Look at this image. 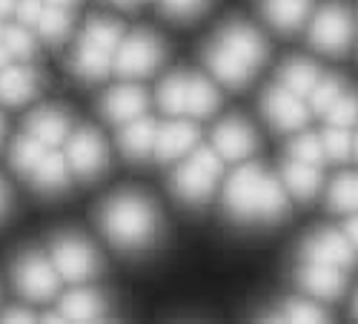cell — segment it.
<instances>
[{
    "label": "cell",
    "mask_w": 358,
    "mask_h": 324,
    "mask_svg": "<svg viewBox=\"0 0 358 324\" xmlns=\"http://www.w3.org/2000/svg\"><path fill=\"white\" fill-rule=\"evenodd\" d=\"M266 52L270 49L258 35V29L247 23H229L206 43L203 61L221 83L238 90V86H247L252 80V75L266 61Z\"/></svg>",
    "instance_id": "obj_1"
},
{
    "label": "cell",
    "mask_w": 358,
    "mask_h": 324,
    "mask_svg": "<svg viewBox=\"0 0 358 324\" xmlns=\"http://www.w3.org/2000/svg\"><path fill=\"white\" fill-rule=\"evenodd\" d=\"M224 204L238 221H275L287 213V187L258 164H244L227 178Z\"/></svg>",
    "instance_id": "obj_2"
},
{
    "label": "cell",
    "mask_w": 358,
    "mask_h": 324,
    "mask_svg": "<svg viewBox=\"0 0 358 324\" xmlns=\"http://www.w3.org/2000/svg\"><path fill=\"white\" fill-rule=\"evenodd\" d=\"M101 230L121 250H143L158 235V210L141 192H117L101 207Z\"/></svg>",
    "instance_id": "obj_3"
},
{
    "label": "cell",
    "mask_w": 358,
    "mask_h": 324,
    "mask_svg": "<svg viewBox=\"0 0 358 324\" xmlns=\"http://www.w3.org/2000/svg\"><path fill=\"white\" fill-rule=\"evenodd\" d=\"M124 41L121 23L109 17H92L86 23L83 35L72 55V72L83 80H98L115 66L117 46Z\"/></svg>",
    "instance_id": "obj_4"
},
{
    "label": "cell",
    "mask_w": 358,
    "mask_h": 324,
    "mask_svg": "<svg viewBox=\"0 0 358 324\" xmlns=\"http://www.w3.org/2000/svg\"><path fill=\"white\" fill-rule=\"evenodd\" d=\"M221 169H224V158L218 155L215 146H201L192 155H184V164L172 175V190L187 204H203L213 195L221 178Z\"/></svg>",
    "instance_id": "obj_5"
},
{
    "label": "cell",
    "mask_w": 358,
    "mask_h": 324,
    "mask_svg": "<svg viewBox=\"0 0 358 324\" xmlns=\"http://www.w3.org/2000/svg\"><path fill=\"white\" fill-rule=\"evenodd\" d=\"M49 253H52L49 258L55 261L61 279H66L72 284H83L89 279H95L101 270V255L95 253V247L75 232L57 235L49 247Z\"/></svg>",
    "instance_id": "obj_6"
},
{
    "label": "cell",
    "mask_w": 358,
    "mask_h": 324,
    "mask_svg": "<svg viewBox=\"0 0 358 324\" xmlns=\"http://www.w3.org/2000/svg\"><path fill=\"white\" fill-rule=\"evenodd\" d=\"M350 41H352V15H350V9L344 3H338V0L321 6L318 15L310 23V43L318 52L341 55V52H347Z\"/></svg>",
    "instance_id": "obj_7"
},
{
    "label": "cell",
    "mask_w": 358,
    "mask_h": 324,
    "mask_svg": "<svg viewBox=\"0 0 358 324\" xmlns=\"http://www.w3.org/2000/svg\"><path fill=\"white\" fill-rule=\"evenodd\" d=\"M164 64V43L152 32H135L121 41L115 55V72L121 78H146Z\"/></svg>",
    "instance_id": "obj_8"
},
{
    "label": "cell",
    "mask_w": 358,
    "mask_h": 324,
    "mask_svg": "<svg viewBox=\"0 0 358 324\" xmlns=\"http://www.w3.org/2000/svg\"><path fill=\"white\" fill-rule=\"evenodd\" d=\"M12 276L17 290L32 302H49L61 287V273H57L55 261L41 253H23L15 261Z\"/></svg>",
    "instance_id": "obj_9"
},
{
    "label": "cell",
    "mask_w": 358,
    "mask_h": 324,
    "mask_svg": "<svg viewBox=\"0 0 358 324\" xmlns=\"http://www.w3.org/2000/svg\"><path fill=\"white\" fill-rule=\"evenodd\" d=\"M66 161L80 178H95V175L103 172L109 164L106 141L101 138V132L89 129V127L75 129L66 141Z\"/></svg>",
    "instance_id": "obj_10"
},
{
    "label": "cell",
    "mask_w": 358,
    "mask_h": 324,
    "mask_svg": "<svg viewBox=\"0 0 358 324\" xmlns=\"http://www.w3.org/2000/svg\"><path fill=\"white\" fill-rule=\"evenodd\" d=\"M261 109H264V118L270 121L275 129H284V132H292V129H301L310 118V106L304 104L301 95H295L287 86H273L266 90L264 101H261Z\"/></svg>",
    "instance_id": "obj_11"
},
{
    "label": "cell",
    "mask_w": 358,
    "mask_h": 324,
    "mask_svg": "<svg viewBox=\"0 0 358 324\" xmlns=\"http://www.w3.org/2000/svg\"><path fill=\"white\" fill-rule=\"evenodd\" d=\"M355 253L358 250L347 239V232H338V230H321V232L310 235L301 247L304 261H321V264H330V267H341V270L352 267Z\"/></svg>",
    "instance_id": "obj_12"
},
{
    "label": "cell",
    "mask_w": 358,
    "mask_h": 324,
    "mask_svg": "<svg viewBox=\"0 0 358 324\" xmlns=\"http://www.w3.org/2000/svg\"><path fill=\"white\" fill-rule=\"evenodd\" d=\"M298 284L318 302H338L347 290L344 270L321 264V261H304V267L298 270Z\"/></svg>",
    "instance_id": "obj_13"
},
{
    "label": "cell",
    "mask_w": 358,
    "mask_h": 324,
    "mask_svg": "<svg viewBox=\"0 0 358 324\" xmlns=\"http://www.w3.org/2000/svg\"><path fill=\"white\" fill-rule=\"evenodd\" d=\"M255 132L244 118H227L213 132V146L224 161H247L255 153Z\"/></svg>",
    "instance_id": "obj_14"
},
{
    "label": "cell",
    "mask_w": 358,
    "mask_h": 324,
    "mask_svg": "<svg viewBox=\"0 0 358 324\" xmlns=\"http://www.w3.org/2000/svg\"><path fill=\"white\" fill-rule=\"evenodd\" d=\"M146 92L141 90V86H132V83H124V86H115V90H109L101 101V109L106 115V121L124 127L129 121H135V118H141L146 112Z\"/></svg>",
    "instance_id": "obj_15"
},
{
    "label": "cell",
    "mask_w": 358,
    "mask_h": 324,
    "mask_svg": "<svg viewBox=\"0 0 358 324\" xmlns=\"http://www.w3.org/2000/svg\"><path fill=\"white\" fill-rule=\"evenodd\" d=\"M198 143V127L178 118L169 124H158V138H155V155L161 161H178L189 155V150Z\"/></svg>",
    "instance_id": "obj_16"
},
{
    "label": "cell",
    "mask_w": 358,
    "mask_h": 324,
    "mask_svg": "<svg viewBox=\"0 0 358 324\" xmlns=\"http://www.w3.org/2000/svg\"><path fill=\"white\" fill-rule=\"evenodd\" d=\"M26 132L35 135L38 141H43L46 146H57V143H66L69 141L72 121H69V115L61 106H43V109L29 115Z\"/></svg>",
    "instance_id": "obj_17"
},
{
    "label": "cell",
    "mask_w": 358,
    "mask_h": 324,
    "mask_svg": "<svg viewBox=\"0 0 358 324\" xmlns=\"http://www.w3.org/2000/svg\"><path fill=\"white\" fill-rule=\"evenodd\" d=\"M41 90V78L29 66H3L0 69V104L20 106L29 98H35Z\"/></svg>",
    "instance_id": "obj_18"
},
{
    "label": "cell",
    "mask_w": 358,
    "mask_h": 324,
    "mask_svg": "<svg viewBox=\"0 0 358 324\" xmlns=\"http://www.w3.org/2000/svg\"><path fill=\"white\" fill-rule=\"evenodd\" d=\"M109 316V307L103 302L101 293L95 290H72L61 299V307H57L55 318H64V321H98V318H106Z\"/></svg>",
    "instance_id": "obj_19"
},
{
    "label": "cell",
    "mask_w": 358,
    "mask_h": 324,
    "mask_svg": "<svg viewBox=\"0 0 358 324\" xmlns=\"http://www.w3.org/2000/svg\"><path fill=\"white\" fill-rule=\"evenodd\" d=\"M261 12L278 32H295L307 23L313 0H261Z\"/></svg>",
    "instance_id": "obj_20"
},
{
    "label": "cell",
    "mask_w": 358,
    "mask_h": 324,
    "mask_svg": "<svg viewBox=\"0 0 358 324\" xmlns=\"http://www.w3.org/2000/svg\"><path fill=\"white\" fill-rule=\"evenodd\" d=\"M155 138H158V124L149 118H135V121L124 124L121 129V150L132 161H143L149 155H155Z\"/></svg>",
    "instance_id": "obj_21"
},
{
    "label": "cell",
    "mask_w": 358,
    "mask_h": 324,
    "mask_svg": "<svg viewBox=\"0 0 358 324\" xmlns=\"http://www.w3.org/2000/svg\"><path fill=\"white\" fill-rule=\"evenodd\" d=\"M281 181L287 187V192H292L295 198H313L318 190H321V167L318 164H307V161H298V158H289L281 169Z\"/></svg>",
    "instance_id": "obj_22"
},
{
    "label": "cell",
    "mask_w": 358,
    "mask_h": 324,
    "mask_svg": "<svg viewBox=\"0 0 358 324\" xmlns=\"http://www.w3.org/2000/svg\"><path fill=\"white\" fill-rule=\"evenodd\" d=\"M69 161H64L61 155L55 153H46L43 161L26 175L29 181L35 184V190L46 192V195H55V192H64L66 184H69Z\"/></svg>",
    "instance_id": "obj_23"
},
{
    "label": "cell",
    "mask_w": 358,
    "mask_h": 324,
    "mask_svg": "<svg viewBox=\"0 0 358 324\" xmlns=\"http://www.w3.org/2000/svg\"><path fill=\"white\" fill-rule=\"evenodd\" d=\"M218 106H221V95H218L215 86L201 75H187V109H184V115L210 118Z\"/></svg>",
    "instance_id": "obj_24"
},
{
    "label": "cell",
    "mask_w": 358,
    "mask_h": 324,
    "mask_svg": "<svg viewBox=\"0 0 358 324\" xmlns=\"http://www.w3.org/2000/svg\"><path fill=\"white\" fill-rule=\"evenodd\" d=\"M318 78H321L318 66L313 61H304V57H289V61L281 66V72H278V80L287 86V90H292L295 95H301V98H307L313 92V86L318 83Z\"/></svg>",
    "instance_id": "obj_25"
},
{
    "label": "cell",
    "mask_w": 358,
    "mask_h": 324,
    "mask_svg": "<svg viewBox=\"0 0 358 324\" xmlns=\"http://www.w3.org/2000/svg\"><path fill=\"white\" fill-rule=\"evenodd\" d=\"M35 29H38V35H41L43 41H49V43H64V41L69 38V32H72V15H69L66 6H52V3H46L43 12H41V17H38V23H35Z\"/></svg>",
    "instance_id": "obj_26"
},
{
    "label": "cell",
    "mask_w": 358,
    "mask_h": 324,
    "mask_svg": "<svg viewBox=\"0 0 358 324\" xmlns=\"http://www.w3.org/2000/svg\"><path fill=\"white\" fill-rule=\"evenodd\" d=\"M52 150V146H46L43 141H38L35 135H20L15 143H12V167L20 172V175H29L41 161L43 155Z\"/></svg>",
    "instance_id": "obj_27"
},
{
    "label": "cell",
    "mask_w": 358,
    "mask_h": 324,
    "mask_svg": "<svg viewBox=\"0 0 358 324\" xmlns=\"http://www.w3.org/2000/svg\"><path fill=\"white\" fill-rule=\"evenodd\" d=\"M327 204L336 213H347V216L358 213V175L347 172L341 178H336L330 192H327Z\"/></svg>",
    "instance_id": "obj_28"
},
{
    "label": "cell",
    "mask_w": 358,
    "mask_h": 324,
    "mask_svg": "<svg viewBox=\"0 0 358 324\" xmlns=\"http://www.w3.org/2000/svg\"><path fill=\"white\" fill-rule=\"evenodd\" d=\"M158 104L169 115H184V109H187V75H169L158 86Z\"/></svg>",
    "instance_id": "obj_29"
},
{
    "label": "cell",
    "mask_w": 358,
    "mask_h": 324,
    "mask_svg": "<svg viewBox=\"0 0 358 324\" xmlns=\"http://www.w3.org/2000/svg\"><path fill=\"white\" fill-rule=\"evenodd\" d=\"M321 141H324L327 158L336 161V164L347 161V158L352 155V150H355V135L350 132V127H333V124H330V129L321 135Z\"/></svg>",
    "instance_id": "obj_30"
},
{
    "label": "cell",
    "mask_w": 358,
    "mask_h": 324,
    "mask_svg": "<svg viewBox=\"0 0 358 324\" xmlns=\"http://www.w3.org/2000/svg\"><path fill=\"white\" fill-rule=\"evenodd\" d=\"M344 92H347L344 83H341L336 75H321L318 83L313 86V92H310L307 98H310V106H313L315 112H324V115H327V109H330Z\"/></svg>",
    "instance_id": "obj_31"
},
{
    "label": "cell",
    "mask_w": 358,
    "mask_h": 324,
    "mask_svg": "<svg viewBox=\"0 0 358 324\" xmlns=\"http://www.w3.org/2000/svg\"><path fill=\"white\" fill-rule=\"evenodd\" d=\"M266 318H275V321H327L330 313H327L324 307H318V304H313V302L298 299V302H289V304L278 307Z\"/></svg>",
    "instance_id": "obj_32"
},
{
    "label": "cell",
    "mask_w": 358,
    "mask_h": 324,
    "mask_svg": "<svg viewBox=\"0 0 358 324\" xmlns=\"http://www.w3.org/2000/svg\"><path fill=\"white\" fill-rule=\"evenodd\" d=\"M289 158H298V161H307V164H318V167H321V161L327 158L321 135L301 132L298 138H292V143H289Z\"/></svg>",
    "instance_id": "obj_33"
},
{
    "label": "cell",
    "mask_w": 358,
    "mask_h": 324,
    "mask_svg": "<svg viewBox=\"0 0 358 324\" xmlns=\"http://www.w3.org/2000/svg\"><path fill=\"white\" fill-rule=\"evenodd\" d=\"M3 43H6V49L12 52V57H17V61H23V57H32L35 49H38L32 32H29V26H6L3 29Z\"/></svg>",
    "instance_id": "obj_34"
},
{
    "label": "cell",
    "mask_w": 358,
    "mask_h": 324,
    "mask_svg": "<svg viewBox=\"0 0 358 324\" xmlns=\"http://www.w3.org/2000/svg\"><path fill=\"white\" fill-rule=\"evenodd\" d=\"M327 121L333 127H355L358 124V95L355 92H344L330 109H327Z\"/></svg>",
    "instance_id": "obj_35"
},
{
    "label": "cell",
    "mask_w": 358,
    "mask_h": 324,
    "mask_svg": "<svg viewBox=\"0 0 358 324\" xmlns=\"http://www.w3.org/2000/svg\"><path fill=\"white\" fill-rule=\"evenodd\" d=\"M158 3L169 17H178V20L195 17L206 9V0H158Z\"/></svg>",
    "instance_id": "obj_36"
},
{
    "label": "cell",
    "mask_w": 358,
    "mask_h": 324,
    "mask_svg": "<svg viewBox=\"0 0 358 324\" xmlns=\"http://www.w3.org/2000/svg\"><path fill=\"white\" fill-rule=\"evenodd\" d=\"M43 6H46V0H17V3H15V15H17V20L23 26H35L38 17H41V12H43Z\"/></svg>",
    "instance_id": "obj_37"
},
{
    "label": "cell",
    "mask_w": 358,
    "mask_h": 324,
    "mask_svg": "<svg viewBox=\"0 0 358 324\" xmlns=\"http://www.w3.org/2000/svg\"><path fill=\"white\" fill-rule=\"evenodd\" d=\"M38 316L29 310V307H9L3 310V321H35Z\"/></svg>",
    "instance_id": "obj_38"
},
{
    "label": "cell",
    "mask_w": 358,
    "mask_h": 324,
    "mask_svg": "<svg viewBox=\"0 0 358 324\" xmlns=\"http://www.w3.org/2000/svg\"><path fill=\"white\" fill-rule=\"evenodd\" d=\"M344 232H347V239L355 244V250H358V213H352L350 218H347V227H344Z\"/></svg>",
    "instance_id": "obj_39"
},
{
    "label": "cell",
    "mask_w": 358,
    "mask_h": 324,
    "mask_svg": "<svg viewBox=\"0 0 358 324\" xmlns=\"http://www.w3.org/2000/svg\"><path fill=\"white\" fill-rule=\"evenodd\" d=\"M6 207H9V190H6L3 181H0V216L6 213Z\"/></svg>",
    "instance_id": "obj_40"
},
{
    "label": "cell",
    "mask_w": 358,
    "mask_h": 324,
    "mask_svg": "<svg viewBox=\"0 0 358 324\" xmlns=\"http://www.w3.org/2000/svg\"><path fill=\"white\" fill-rule=\"evenodd\" d=\"M9 61H12V52L6 49V43H3V41H0V69L9 66Z\"/></svg>",
    "instance_id": "obj_41"
},
{
    "label": "cell",
    "mask_w": 358,
    "mask_h": 324,
    "mask_svg": "<svg viewBox=\"0 0 358 324\" xmlns=\"http://www.w3.org/2000/svg\"><path fill=\"white\" fill-rule=\"evenodd\" d=\"M15 3H17V0H0V17L9 15V12H15Z\"/></svg>",
    "instance_id": "obj_42"
},
{
    "label": "cell",
    "mask_w": 358,
    "mask_h": 324,
    "mask_svg": "<svg viewBox=\"0 0 358 324\" xmlns=\"http://www.w3.org/2000/svg\"><path fill=\"white\" fill-rule=\"evenodd\" d=\"M46 3H52V6H66V9H72L78 0H46Z\"/></svg>",
    "instance_id": "obj_43"
},
{
    "label": "cell",
    "mask_w": 358,
    "mask_h": 324,
    "mask_svg": "<svg viewBox=\"0 0 358 324\" xmlns=\"http://www.w3.org/2000/svg\"><path fill=\"white\" fill-rule=\"evenodd\" d=\"M117 6H135V3H141V0H115Z\"/></svg>",
    "instance_id": "obj_44"
},
{
    "label": "cell",
    "mask_w": 358,
    "mask_h": 324,
    "mask_svg": "<svg viewBox=\"0 0 358 324\" xmlns=\"http://www.w3.org/2000/svg\"><path fill=\"white\" fill-rule=\"evenodd\" d=\"M352 316L358 318V296H355V304H352Z\"/></svg>",
    "instance_id": "obj_45"
},
{
    "label": "cell",
    "mask_w": 358,
    "mask_h": 324,
    "mask_svg": "<svg viewBox=\"0 0 358 324\" xmlns=\"http://www.w3.org/2000/svg\"><path fill=\"white\" fill-rule=\"evenodd\" d=\"M352 155L358 158V132H355V150H352Z\"/></svg>",
    "instance_id": "obj_46"
},
{
    "label": "cell",
    "mask_w": 358,
    "mask_h": 324,
    "mask_svg": "<svg viewBox=\"0 0 358 324\" xmlns=\"http://www.w3.org/2000/svg\"><path fill=\"white\" fill-rule=\"evenodd\" d=\"M3 129H6V127H3V118H0V135H3Z\"/></svg>",
    "instance_id": "obj_47"
},
{
    "label": "cell",
    "mask_w": 358,
    "mask_h": 324,
    "mask_svg": "<svg viewBox=\"0 0 358 324\" xmlns=\"http://www.w3.org/2000/svg\"><path fill=\"white\" fill-rule=\"evenodd\" d=\"M3 29H6V26H0V41H3Z\"/></svg>",
    "instance_id": "obj_48"
}]
</instances>
